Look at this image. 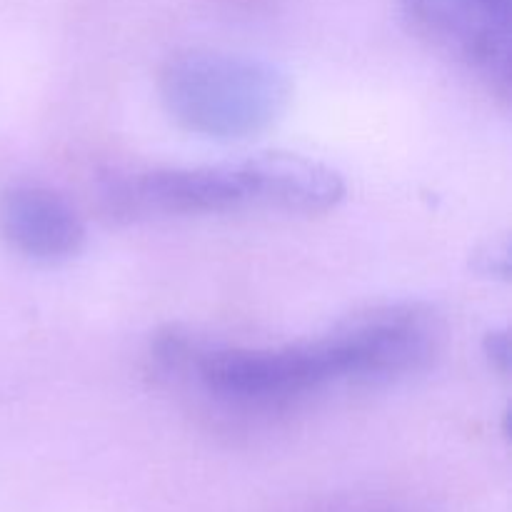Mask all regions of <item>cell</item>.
Returning <instances> with one entry per match:
<instances>
[{
  "label": "cell",
  "instance_id": "cell-1",
  "mask_svg": "<svg viewBox=\"0 0 512 512\" xmlns=\"http://www.w3.org/2000/svg\"><path fill=\"white\" fill-rule=\"evenodd\" d=\"M153 360L170 378L188 380L210 400L240 413H273L335 385H360L358 355L348 328L280 348H233L193 335H160Z\"/></svg>",
  "mask_w": 512,
  "mask_h": 512
},
{
  "label": "cell",
  "instance_id": "cell-2",
  "mask_svg": "<svg viewBox=\"0 0 512 512\" xmlns=\"http://www.w3.org/2000/svg\"><path fill=\"white\" fill-rule=\"evenodd\" d=\"M163 108L188 133L245 140L268 130L290 103L288 73L263 58L225 50H185L158 78Z\"/></svg>",
  "mask_w": 512,
  "mask_h": 512
},
{
  "label": "cell",
  "instance_id": "cell-3",
  "mask_svg": "<svg viewBox=\"0 0 512 512\" xmlns=\"http://www.w3.org/2000/svg\"><path fill=\"white\" fill-rule=\"evenodd\" d=\"M98 203L113 223L203 218L263 208L253 158L203 168L115 170L100 180Z\"/></svg>",
  "mask_w": 512,
  "mask_h": 512
},
{
  "label": "cell",
  "instance_id": "cell-4",
  "mask_svg": "<svg viewBox=\"0 0 512 512\" xmlns=\"http://www.w3.org/2000/svg\"><path fill=\"white\" fill-rule=\"evenodd\" d=\"M410 28L500 98L512 85V0H400Z\"/></svg>",
  "mask_w": 512,
  "mask_h": 512
},
{
  "label": "cell",
  "instance_id": "cell-5",
  "mask_svg": "<svg viewBox=\"0 0 512 512\" xmlns=\"http://www.w3.org/2000/svg\"><path fill=\"white\" fill-rule=\"evenodd\" d=\"M0 240L25 260L65 263L85 245V223L60 193L33 183L0 190Z\"/></svg>",
  "mask_w": 512,
  "mask_h": 512
},
{
  "label": "cell",
  "instance_id": "cell-6",
  "mask_svg": "<svg viewBox=\"0 0 512 512\" xmlns=\"http://www.w3.org/2000/svg\"><path fill=\"white\" fill-rule=\"evenodd\" d=\"M485 355L493 363V368H498L500 373H508L510 370V338L508 330H493V333L485 335Z\"/></svg>",
  "mask_w": 512,
  "mask_h": 512
}]
</instances>
